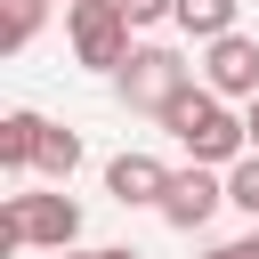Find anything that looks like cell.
I'll return each instance as SVG.
<instances>
[{
  "label": "cell",
  "instance_id": "obj_10",
  "mask_svg": "<svg viewBox=\"0 0 259 259\" xmlns=\"http://www.w3.org/2000/svg\"><path fill=\"white\" fill-rule=\"evenodd\" d=\"M178 24L194 40H219V32H235V0H178Z\"/></svg>",
  "mask_w": 259,
  "mask_h": 259
},
{
  "label": "cell",
  "instance_id": "obj_11",
  "mask_svg": "<svg viewBox=\"0 0 259 259\" xmlns=\"http://www.w3.org/2000/svg\"><path fill=\"white\" fill-rule=\"evenodd\" d=\"M227 202H235V210H251V219H259V146H251V154H243V162H227Z\"/></svg>",
  "mask_w": 259,
  "mask_h": 259
},
{
  "label": "cell",
  "instance_id": "obj_9",
  "mask_svg": "<svg viewBox=\"0 0 259 259\" xmlns=\"http://www.w3.org/2000/svg\"><path fill=\"white\" fill-rule=\"evenodd\" d=\"M32 170H40V178H57V186H65V178H73V170H81V138H73V130H57V121H49V130H40V154H32Z\"/></svg>",
  "mask_w": 259,
  "mask_h": 259
},
{
  "label": "cell",
  "instance_id": "obj_3",
  "mask_svg": "<svg viewBox=\"0 0 259 259\" xmlns=\"http://www.w3.org/2000/svg\"><path fill=\"white\" fill-rule=\"evenodd\" d=\"M65 32H73V57L89 73H121L130 65V8L121 0H65Z\"/></svg>",
  "mask_w": 259,
  "mask_h": 259
},
{
  "label": "cell",
  "instance_id": "obj_5",
  "mask_svg": "<svg viewBox=\"0 0 259 259\" xmlns=\"http://www.w3.org/2000/svg\"><path fill=\"white\" fill-rule=\"evenodd\" d=\"M227 202V178H210V162H194V170H170V186H162V227H178V235H194V227H210V210Z\"/></svg>",
  "mask_w": 259,
  "mask_h": 259
},
{
  "label": "cell",
  "instance_id": "obj_7",
  "mask_svg": "<svg viewBox=\"0 0 259 259\" xmlns=\"http://www.w3.org/2000/svg\"><path fill=\"white\" fill-rule=\"evenodd\" d=\"M162 186H170V170H162L154 154H113V162H105V194H113L121 210H138V202H162Z\"/></svg>",
  "mask_w": 259,
  "mask_h": 259
},
{
  "label": "cell",
  "instance_id": "obj_2",
  "mask_svg": "<svg viewBox=\"0 0 259 259\" xmlns=\"http://www.w3.org/2000/svg\"><path fill=\"white\" fill-rule=\"evenodd\" d=\"M73 251L81 243V202L73 194H8L0 202V251Z\"/></svg>",
  "mask_w": 259,
  "mask_h": 259
},
{
  "label": "cell",
  "instance_id": "obj_13",
  "mask_svg": "<svg viewBox=\"0 0 259 259\" xmlns=\"http://www.w3.org/2000/svg\"><path fill=\"white\" fill-rule=\"evenodd\" d=\"M130 8V24H162V16H178V0H121Z\"/></svg>",
  "mask_w": 259,
  "mask_h": 259
},
{
  "label": "cell",
  "instance_id": "obj_8",
  "mask_svg": "<svg viewBox=\"0 0 259 259\" xmlns=\"http://www.w3.org/2000/svg\"><path fill=\"white\" fill-rule=\"evenodd\" d=\"M40 113L32 105H16V113H0V170H32V154H40Z\"/></svg>",
  "mask_w": 259,
  "mask_h": 259
},
{
  "label": "cell",
  "instance_id": "obj_14",
  "mask_svg": "<svg viewBox=\"0 0 259 259\" xmlns=\"http://www.w3.org/2000/svg\"><path fill=\"white\" fill-rule=\"evenodd\" d=\"M202 259H259V235H235V243H210Z\"/></svg>",
  "mask_w": 259,
  "mask_h": 259
},
{
  "label": "cell",
  "instance_id": "obj_4",
  "mask_svg": "<svg viewBox=\"0 0 259 259\" xmlns=\"http://www.w3.org/2000/svg\"><path fill=\"white\" fill-rule=\"evenodd\" d=\"M113 81H121V105H138V113H162L178 89H194V65H186L178 49H162V40H146V49H130V65H121Z\"/></svg>",
  "mask_w": 259,
  "mask_h": 259
},
{
  "label": "cell",
  "instance_id": "obj_17",
  "mask_svg": "<svg viewBox=\"0 0 259 259\" xmlns=\"http://www.w3.org/2000/svg\"><path fill=\"white\" fill-rule=\"evenodd\" d=\"M49 8H57V0H49Z\"/></svg>",
  "mask_w": 259,
  "mask_h": 259
},
{
  "label": "cell",
  "instance_id": "obj_16",
  "mask_svg": "<svg viewBox=\"0 0 259 259\" xmlns=\"http://www.w3.org/2000/svg\"><path fill=\"white\" fill-rule=\"evenodd\" d=\"M57 259H138V251H57Z\"/></svg>",
  "mask_w": 259,
  "mask_h": 259
},
{
  "label": "cell",
  "instance_id": "obj_6",
  "mask_svg": "<svg viewBox=\"0 0 259 259\" xmlns=\"http://www.w3.org/2000/svg\"><path fill=\"white\" fill-rule=\"evenodd\" d=\"M202 81H210L219 97H259V40H251V32L202 40Z\"/></svg>",
  "mask_w": 259,
  "mask_h": 259
},
{
  "label": "cell",
  "instance_id": "obj_15",
  "mask_svg": "<svg viewBox=\"0 0 259 259\" xmlns=\"http://www.w3.org/2000/svg\"><path fill=\"white\" fill-rule=\"evenodd\" d=\"M243 130H251V146H259V97H243Z\"/></svg>",
  "mask_w": 259,
  "mask_h": 259
},
{
  "label": "cell",
  "instance_id": "obj_12",
  "mask_svg": "<svg viewBox=\"0 0 259 259\" xmlns=\"http://www.w3.org/2000/svg\"><path fill=\"white\" fill-rule=\"evenodd\" d=\"M40 16H49V0H8V24H0V49H24V40L40 32Z\"/></svg>",
  "mask_w": 259,
  "mask_h": 259
},
{
  "label": "cell",
  "instance_id": "obj_1",
  "mask_svg": "<svg viewBox=\"0 0 259 259\" xmlns=\"http://www.w3.org/2000/svg\"><path fill=\"white\" fill-rule=\"evenodd\" d=\"M162 130L194 154V162H243L251 154V130L227 113V97L210 89V81H194V89H178L170 105H162Z\"/></svg>",
  "mask_w": 259,
  "mask_h": 259
}]
</instances>
